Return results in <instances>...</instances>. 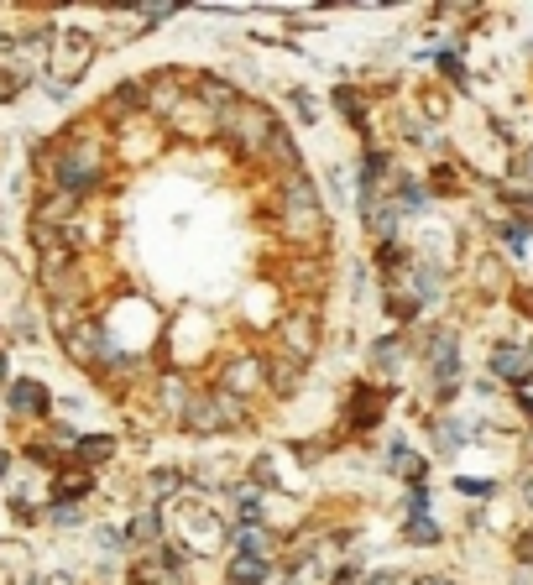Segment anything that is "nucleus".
<instances>
[{"instance_id":"17","label":"nucleus","mask_w":533,"mask_h":585,"mask_svg":"<svg viewBox=\"0 0 533 585\" xmlns=\"http://www.w3.org/2000/svg\"><path fill=\"white\" fill-rule=\"evenodd\" d=\"M518 554H528V559H533V538H523V544H518Z\"/></svg>"},{"instance_id":"4","label":"nucleus","mask_w":533,"mask_h":585,"mask_svg":"<svg viewBox=\"0 0 533 585\" xmlns=\"http://www.w3.org/2000/svg\"><path fill=\"white\" fill-rule=\"evenodd\" d=\"M189 424H194V429H225V424H236V413H230L225 403H210V408H194Z\"/></svg>"},{"instance_id":"8","label":"nucleus","mask_w":533,"mask_h":585,"mask_svg":"<svg viewBox=\"0 0 533 585\" xmlns=\"http://www.w3.org/2000/svg\"><path fill=\"white\" fill-rule=\"evenodd\" d=\"M408 538H413V544H439V528L429 518H413L408 523Z\"/></svg>"},{"instance_id":"22","label":"nucleus","mask_w":533,"mask_h":585,"mask_svg":"<svg viewBox=\"0 0 533 585\" xmlns=\"http://www.w3.org/2000/svg\"><path fill=\"white\" fill-rule=\"evenodd\" d=\"M0 471H6V455H0Z\"/></svg>"},{"instance_id":"3","label":"nucleus","mask_w":533,"mask_h":585,"mask_svg":"<svg viewBox=\"0 0 533 585\" xmlns=\"http://www.w3.org/2000/svg\"><path fill=\"white\" fill-rule=\"evenodd\" d=\"M11 408L16 413H37V408H48V392H42L37 382H16L11 387Z\"/></svg>"},{"instance_id":"20","label":"nucleus","mask_w":533,"mask_h":585,"mask_svg":"<svg viewBox=\"0 0 533 585\" xmlns=\"http://www.w3.org/2000/svg\"><path fill=\"white\" fill-rule=\"evenodd\" d=\"M523 491H528V507H533V481H528V486H523Z\"/></svg>"},{"instance_id":"21","label":"nucleus","mask_w":533,"mask_h":585,"mask_svg":"<svg viewBox=\"0 0 533 585\" xmlns=\"http://www.w3.org/2000/svg\"><path fill=\"white\" fill-rule=\"evenodd\" d=\"M0 382H6V361H0Z\"/></svg>"},{"instance_id":"5","label":"nucleus","mask_w":533,"mask_h":585,"mask_svg":"<svg viewBox=\"0 0 533 585\" xmlns=\"http://www.w3.org/2000/svg\"><path fill=\"white\" fill-rule=\"evenodd\" d=\"M63 183L68 189H84V183H95V168L79 162V157H63Z\"/></svg>"},{"instance_id":"1","label":"nucleus","mask_w":533,"mask_h":585,"mask_svg":"<svg viewBox=\"0 0 533 585\" xmlns=\"http://www.w3.org/2000/svg\"><path fill=\"white\" fill-rule=\"evenodd\" d=\"M492 371H497V377H507V382H528L533 377V356H528V350H518V345H497L492 350Z\"/></svg>"},{"instance_id":"11","label":"nucleus","mask_w":533,"mask_h":585,"mask_svg":"<svg viewBox=\"0 0 533 585\" xmlns=\"http://www.w3.org/2000/svg\"><path fill=\"white\" fill-rule=\"evenodd\" d=\"M408 512H413V518H424V512H429V491H424V486H413V497H408Z\"/></svg>"},{"instance_id":"10","label":"nucleus","mask_w":533,"mask_h":585,"mask_svg":"<svg viewBox=\"0 0 533 585\" xmlns=\"http://www.w3.org/2000/svg\"><path fill=\"white\" fill-rule=\"evenodd\" d=\"M79 455H84V460H105V455H110V439H89V444H79Z\"/></svg>"},{"instance_id":"15","label":"nucleus","mask_w":533,"mask_h":585,"mask_svg":"<svg viewBox=\"0 0 533 585\" xmlns=\"http://www.w3.org/2000/svg\"><path fill=\"white\" fill-rule=\"evenodd\" d=\"M236 387H246V382H257V366H236V377H230Z\"/></svg>"},{"instance_id":"12","label":"nucleus","mask_w":533,"mask_h":585,"mask_svg":"<svg viewBox=\"0 0 533 585\" xmlns=\"http://www.w3.org/2000/svg\"><path fill=\"white\" fill-rule=\"evenodd\" d=\"M136 538H157V518L147 512V518H136Z\"/></svg>"},{"instance_id":"19","label":"nucleus","mask_w":533,"mask_h":585,"mask_svg":"<svg viewBox=\"0 0 533 585\" xmlns=\"http://www.w3.org/2000/svg\"><path fill=\"white\" fill-rule=\"evenodd\" d=\"M523 309H528V314H533V293H528V298H523Z\"/></svg>"},{"instance_id":"6","label":"nucleus","mask_w":533,"mask_h":585,"mask_svg":"<svg viewBox=\"0 0 533 585\" xmlns=\"http://www.w3.org/2000/svg\"><path fill=\"white\" fill-rule=\"evenodd\" d=\"M236 544H241V554H246V559H262L267 538H262V528H241V533H236Z\"/></svg>"},{"instance_id":"13","label":"nucleus","mask_w":533,"mask_h":585,"mask_svg":"<svg viewBox=\"0 0 533 585\" xmlns=\"http://www.w3.org/2000/svg\"><path fill=\"white\" fill-rule=\"evenodd\" d=\"M460 491H471V497H492V481H460Z\"/></svg>"},{"instance_id":"2","label":"nucleus","mask_w":533,"mask_h":585,"mask_svg":"<svg viewBox=\"0 0 533 585\" xmlns=\"http://www.w3.org/2000/svg\"><path fill=\"white\" fill-rule=\"evenodd\" d=\"M455 371H460V361H455V335H434V377H439V387H455Z\"/></svg>"},{"instance_id":"16","label":"nucleus","mask_w":533,"mask_h":585,"mask_svg":"<svg viewBox=\"0 0 533 585\" xmlns=\"http://www.w3.org/2000/svg\"><path fill=\"white\" fill-rule=\"evenodd\" d=\"M518 173H523V178H533V152H528V157L518 162Z\"/></svg>"},{"instance_id":"18","label":"nucleus","mask_w":533,"mask_h":585,"mask_svg":"<svg viewBox=\"0 0 533 585\" xmlns=\"http://www.w3.org/2000/svg\"><path fill=\"white\" fill-rule=\"evenodd\" d=\"M366 585H392V575H377V580H366Z\"/></svg>"},{"instance_id":"7","label":"nucleus","mask_w":533,"mask_h":585,"mask_svg":"<svg viewBox=\"0 0 533 585\" xmlns=\"http://www.w3.org/2000/svg\"><path fill=\"white\" fill-rule=\"evenodd\" d=\"M230 575H236L241 585H257V580L267 575V565H262V559H246V554H241V559H236V570H230Z\"/></svg>"},{"instance_id":"9","label":"nucleus","mask_w":533,"mask_h":585,"mask_svg":"<svg viewBox=\"0 0 533 585\" xmlns=\"http://www.w3.org/2000/svg\"><path fill=\"white\" fill-rule=\"evenodd\" d=\"M79 491H89V476H63L58 481V497H79Z\"/></svg>"},{"instance_id":"14","label":"nucleus","mask_w":533,"mask_h":585,"mask_svg":"<svg viewBox=\"0 0 533 585\" xmlns=\"http://www.w3.org/2000/svg\"><path fill=\"white\" fill-rule=\"evenodd\" d=\"M257 507H262V497H257V491H246V497H241V512H246V518H257Z\"/></svg>"}]
</instances>
